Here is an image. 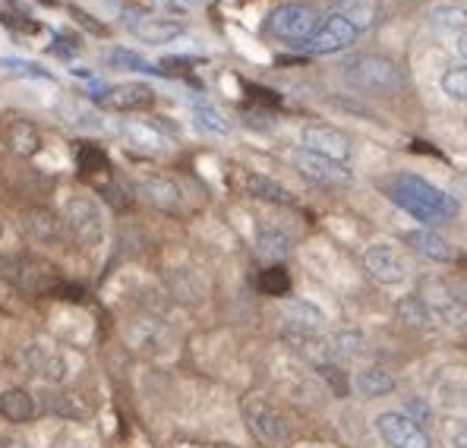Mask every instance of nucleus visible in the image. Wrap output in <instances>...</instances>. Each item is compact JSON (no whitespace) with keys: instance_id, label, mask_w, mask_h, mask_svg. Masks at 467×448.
<instances>
[{"instance_id":"17","label":"nucleus","mask_w":467,"mask_h":448,"mask_svg":"<svg viewBox=\"0 0 467 448\" xmlns=\"http://www.w3.org/2000/svg\"><path fill=\"white\" fill-rule=\"evenodd\" d=\"M23 234L32 240V244H41V246H54L60 244L64 237V218H57L51 209H29L23 212Z\"/></svg>"},{"instance_id":"34","label":"nucleus","mask_w":467,"mask_h":448,"mask_svg":"<svg viewBox=\"0 0 467 448\" xmlns=\"http://www.w3.org/2000/svg\"><path fill=\"white\" fill-rule=\"evenodd\" d=\"M401 316L408 319V326H414V328H432L436 322H432V316H430V309H427V303H423L420 297H410V300H404L401 303Z\"/></svg>"},{"instance_id":"39","label":"nucleus","mask_w":467,"mask_h":448,"mask_svg":"<svg viewBox=\"0 0 467 448\" xmlns=\"http://www.w3.org/2000/svg\"><path fill=\"white\" fill-rule=\"evenodd\" d=\"M158 4H161L164 10H171V13H187L190 6L199 4V0H158Z\"/></svg>"},{"instance_id":"16","label":"nucleus","mask_w":467,"mask_h":448,"mask_svg":"<svg viewBox=\"0 0 467 448\" xmlns=\"http://www.w3.org/2000/svg\"><path fill=\"white\" fill-rule=\"evenodd\" d=\"M136 193L158 212H171V215L183 212V190L164 174H142L140 183H136Z\"/></svg>"},{"instance_id":"11","label":"nucleus","mask_w":467,"mask_h":448,"mask_svg":"<svg viewBox=\"0 0 467 448\" xmlns=\"http://www.w3.org/2000/svg\"><path fill=\"white\" fill-rule=\"evenodd\" d=\"M300 142H304L300 149L316 151V155H322V158H332V161H338V164H348V158H350L348 136L341 133V130H335L332 123H306Z\"/></svg>"},{"instance_id":"6","label":"nucleus","mask_w":467,"mask_h":448,"mask_svg":"<svg viewBox=\"0 0 467 448\" xmlns=\"http://www.w3.org/2000/svg\"><path fill=\"white\" fill-rule=\"evenodd\" d=\"M423 303H427L430 316L436 326H464L467 319V300L464 294L451 291L442 278H423L420 294H417Z\"/></svg>"},{"instance_id":"2","label":"nucleus","mask_w":467,"mask_h":448,"mask_svg":"<svg viewBox=\"0 0 467 448\" xmlns=\"http://www.w3.org/2000/svg\"><path fill=\"white\" fill-rule=\"evenodd\" d=\"M345 79L357 92L367 95H401L408 89V76L386 54H360L345 67Z\"/></svg>"},{"instance_id":"38","label":"nucleus","mask_w":467,"mask_h":448,"mask_svg":"<svg viewBox=\"0 0 467 448\" xmlns=\"http://www.w3.org/2000/svg\"><path fill=\"white\" fill-rule=\"evenodd\" d=\"M4 67H10L13 73H23V76H36V79H51V73L41 70L36 64H23V60H4Z\"/></svg>"},{"instance_id":"12","label":"nucleus","mask_w":467,"mask_h":448,"mask_svg":"<svg viewBox=\"0 0 467 448\" xmlns=\"http://www.w3.org/2000/svg\"><path fill=\"white\" fill-rule=\"evenodd\" d=\"M95 101L117 114L146 111V108L155 105V92L149 86H142V82H123V86H111V89L101 86L99 92H95Z\"/></svg>"},{"instance_id":"1","label":"nucleus","mask_w":467,"mask_h":448,"mask_svg":"<svg viewBox=\"0 0 467 448\" xmlns=\"http://www.w3.org/2000/svg\"><path fill=\"white\" fill-rule=\"evenodd\" d=\"M389 196L423 224L449 222V218L458 215V199L442 193L439 187H432L430 181H423V177H417V174L395 177V187H391Z\"/></svg>"},{"instance_id":"35","label":"nucleus","mask_w":467,"mask_h":448,"mask_svg":"<svg viewBox=\"0 0 467 448\" xmlns=\"http://www.w3.org/2000/svg\"><path fill=\"white\" fill-rule=\"evenodd\" d=\"M432 23L442 26V29H464L467 10H462V6H436L432 10Z\"/></svg>"},{"instance_id":"42","label":"nucleus","mask_w":467,"mask_h":448,"mask_svg":"<svg viewBox=\"0 0 467 448\" xmlns=\"http://www.w3.org/2000/svg\"><path fill=\"white\" fill-rule=\"evenodd\" d=\"M155 4H158V0H155Z\"/></svg>"},{"instance_id":"24","label":"nucleus","mask_w":467,"mask_h":448,"mask_svg":"<svg viewBox=\"0 0 467 448\" xmlns=\"http://www.w3.org/2000/svg\"><path fill=\"white\" fill-rule=\"evenodd\" d=\"M168 285H171V294H174L181 303H187V307H196V303L205 300V285L196 278L190 268H177V272L168 275Z\"/></svg>"},{"instance_id":"30","label":"nucleus","mask_w":467,"mask_h":448,"mask_svg":"<svg viewBox=\"0 0 467 448\" xmlns=\"http://www.w3.org/2000/svg\"><path fill=\"white\" fill-rule=\"evenodd\" d=\"M77 164H79V174L82 177L108 174V168H111V161H108L105 151H101L99 146H88V142L77 149Z\"/></svg>"},{"instance_id":"18","label":"nucleus","mask_w":467,"mask_h":448,"mask_svg":"<svg viewBox=\"0 0 467 448\" xmlns=\"http://www.w3.org/2000/svg\"><path fill=\"white\" fill-rule=\"evenodd\" d=\"M26 367H29L36 376L47 379V382H60V379L67 376L64 360H60L51 348H45V344H32V348L26 350Z\"/></svg>"},{"instance_id":"22","label":"nucleus","mask_w":467,"mask_h":448,"mask_svg":"<svg viewBox=\"0 0 467 448\" xmlns=\"http://www.w3.org/2000/svg\"><path fill=\"white\" fill-rule=\"evenodd\" d=\"M404 240H408L420 256H427L432 262H455V256H458V253L451 250V244H445V240L432 231H410Z\"/></svg>"},{"instance_id":"32","label":"nucleus","mask_w":467,"mask_h":448,"mask_svg":"<svg viewBox=\"0 0 467 448\" xmlns=\"http://www.w3.org/2000/svg\"><path fill=\"white\" fill-rule=\"evenodd\" d=\"M259 287H263V294H269V297H287V294H291V275L281 266H272L263 272Z\"/></svg>"},{"instance_id":"7","label":"nucleus","mask_w":467,"mask_h":448,"mask_svg":"<svg viewBox=\"0 0 467 448\" xmlns=\"http://www.w3.org/2000/svg\"><path fill=\"white\" fill-rule=\"evenodd\" d=\"M64 224L82 246H99L105 237V218L92 196H70L64 205Z\"/></svg>"},{"instance_id":"25","label":"nucleus","mask_w":467,"mask_h":448,"mask_svg":"<svg viewBox=\"0 0 467 448\" xmlns=\"http://www.w3.org/2000/svg\"><path fill=\"white\" fill-rule=\"evenodd\" d=\"M193 123L202 133H209V136H228L231 133V123H228V117H224L222 111H218L215 105H209V101H202V99H193Z\"/></svg>"},{"instance_id":"5","label":"nucleus","mask_w":467,"mask_h":448,"mask_svg":"<svg viewBox=\"0 0 467 448\" xmlns=\"http://www.w3.org/2000/svg\"><path fill=\"white\" fill-rule=\"evenodd\" d=\"M265 29H269V36L300 47L316 29H319V19H316V10L310 4H281L272 10Z\"/></svg>"},{"instance_id":"19","label":"nucleus","mask_w":467,"mask_h":448,"mask_svg":"<svg viewBox=\"0 0 467 448\" xmlns=\"http://www.w3.org/2000/svg\"><path fill=\"white\" fill-rule=\"evenodd\" d=\"M0 417L10 420V423H29L36 417V401L26 389L0 391Z\"/></svg>"},{"instance_id":"29","label":"nucleus","mask_w":467,"mask_h":448,"mask_svg":"<svg viewBox=\"0 0 467 448\" xmlns=\"http://www.w3.org/2000/svg\"><path fill=\"white\" fill-rule=\"evenodd\" d=\"M41 404H45V411L54 413V417H64V420L86 417V404H82L73 391H47V395L41 398Z\"/></svg>"},{"instance_id":"31","label":"nucleus","mask_w":467,"mask_h":448,"mask_svg":"<svg viewBox=\"0 0 467 448\" xmlns=\"http://www.w3.org/2000/svg\"><path fill=\"white\" fill-rule=\"evenodd\" d=\"M127 140L133 142V146H140V149H146V151H161L164 149V140H161V133L152 127H146V123H127Z\"/></svg>"},{"instance_id":"4","label":"nucleus","mask_w":467,"mask_h":448,"mask_svg":"<svg viewBox=\"0 0 467 448\" xmlns=\"http://www.w3.org/2000/svg\"><path fill=\"white\" fill-rule=\"evenodd\" d=\"M244 413H246L250 430L256 432V439H263L265 445L285 448L291 443V420H287V413L275 401H269V398L250 395L244 401Z\"/></svg>"},{"instance_id":"36","label":"nucleus","mask_w":467,"mask_h":448,"mask_svg":"<svg viewBox=\"0 0 467 448\" xmlns=\"http://www.w3.org/2000/svg\"><path fill=\"white\" fill-rule=\"evenodd\" d=\"M108 60H111L117 70H142V73H152V67H149L146 60L140 57V54L123 51V47H117V51L108 54Z\"/></svg>"},{"instance_id":"40","label":"nucleus","mask_w":467,"mask_h":448,"mask_svg":"<svg viewBox=\"0 0 467 448\" xmlns=\"http://www.w3.org/2000/svg\"><path fill=\"white\" fill-rule=\"evenodd\" d=\"M451 445H455V448H467V420L455 430V436H451Z\"/></svg>"},{"instance_id":"10","label":"nucleus","mask_w":467,"mask_h":448,"mask_svg":"<svg viewBox=\"0 0 467 448\" xmlns=\"http://www.w3.org/2000/svg\"><path fill=\"white\" fill-rule=\"evenodd\" d=\"M291 161H294V168H297V174L304 177V181L316 183V187H341V183L350 181L345 164L332 161V158L316 155V151L297 149L291 155Z\"/></svg>"},{"instance_id":"27","label":"nucleus","mask_w":467,"mask_h":448,"mask_svg":"<svg viewBox=\"0 0 467 448\" xmlns=\"http://www.w3.org/2000/svg\"><path fill=\"white\" fill-rule=\"evenodd\" d=\"M357 391L367 398H382L389 395V391H395V376L386 373L382 367H369V370H360L354 379Z\"/></svg>"},{"instance_id":"21","label":"nucleus","mask_w":467,"mask_h":448,"mask_svg":"<svg viewBox=\"0 0 467 448\" xmlns=\"http://www.w3.org/2000/svg\"><path fill=\"white\" fill-rule=\"evenodd\" d=\"M335 10H338L341 16H348L360 32L373 29L382 16L379 0H335Z\"/></svg>"},{"instance_id":"26","label":"nucleus","mask_w":467,"mask_h":448,"mask_svg":"<svg viewBox=\"0 0 467 448\" xmlns=\"http://www.w3.org/2000/svg\"><path fill=\"white\" fill-rule=\"evenodd\" d=\"M285 316H287V322H291L294 332H300V335H316L322 326H326V316H322L316 307H310V303H300V300H294L291 307L285 309Z\"/></svg>"},{"instance_id":"9","label":"nucleus","mask_w":467,"mask_h":448,"mask_svg":"<svg viewBox=\"0 0 467 448\" xmlns=\"http://www.w3.org/2000/svg\"><path fill=\"white\" fill-rule=\"evenodd\" d=\"M376 430H379L382 443L389 448H432L427 430L417 420L404 417L398 411H386L376 417Z\"/></svg>"},{"instance_id":"8","label":"nucleus","mask_w":467,"mask_h":448,"mask_svg":"<svg viewBox=\"0 0 467 448\" xmlns=\"http://www.w3.org/2000/svg\"><path fill=\"white\" fill-rule=\"evenodd\" d=\"M360 36V29H357L354 23H350L348 16H341L338 10H332L326 19L319 23V29L313 32L310 38L300 45V51L304 54H313V57H319V54H335V51H345L350 47Z\"/></svg>"},{"instance_id":"28","label":"nucleus","mask_w":467,"mask_h":448,"mask_svg":"<svg viewBox=\"0 0 467 448\" xmlns=\"http://www.w3.org/2000/svg\"><path fill=\"white\" fill-rule=\"evenodd\" d=\"M246 190H250V196L263 199V203H275V205H294V196L281 187L278 181H272V177H263V174H250L246 177Z\"/></svg>"},{"instance_id":"33","label":"nucleus","mask_w":467,"mask_h":448,"mask_svg":"<svg viewBox=\"0 0 467 448\" xmlns=\"http://www.w3.org/2000/svg\"><path fill=\"white\" fill-rule=\"evenodd\" d=\"M442 92L449 95V99L455 101H467V67H449V70L442 73Z\"/></svg>"},{"instance_id":"20","label":"nucleus","mask_w":467,"mask_h":448,"mask_svg":"<svg viewBox=\"0 0 467 448\" xmlns=\"http://www.w3.org/2000/svg\"><path fill=\"white\" fill-rule=\"evenodd\" d=\"M4 140H6V146L16 151V155H23V158H32L41 149L38 127L32 120H10Z\"/></svg>"},{"instance_id":"37","label":"nucleus","mask_w":467,"mask_h":448,"mask_svg":"<svg viewBox=\"0 0 467 448\" xmlns=\"http://www.w3.org/2000/svg\"><path fill=\"white\" fill-rule=\"evenodd\" d=\"M101 196H105L114 209H127V205H130V193H123L120 183H114V181L101 183Z\"/></svg>"},{"instance_id":"13","label":"nucleus","mask_w":467,"mask_h":448,"mask_svg":"<svg viewBox=\"0 0 467 448\" xmlns=\"http://www.w3.org/2000/svg\"><path fill=\"white\" fill-rule=\"evenodd\" d=\"M123 26L133 32L136 38L149 41V45H164V41H174L177 36H183V26L181 23H171V19L152 16L146 10H123Z\"/></svg>"},{"instance_id":"41","label":"nucleus","mask_w":467,"mask_h":448,"mask_svg":"<svg viewBox=\"0 0 467 448\" xmlns=\"http://www.w3.org/2000/svg\"><path fill=\"white\" fill-rule=\"evenodd\" d=\"M455 47H458V57H462V60H464V67H467V32H462V36H458Z\"/></svg>"},{"instance_id":"3","label":"nucleus","mask_w":467,"mask_h":448,"mask_svg":"<svg viewBox=\"0 0 467 448\" xmlns=\"http://www.w3.org/2000/svg\"><path fill=\"white\" fill-rule=\"evenodd\" d=\"M0 275L16 291L32 294V297L64 291V278H60L57 266H51V262L36 256V253H13V256H6L0 262Z\"/></svg>"},{"instance_id":"23","label":"nucleus","mask_w":467,"mask_h":448,"mask_svg":"<svg viewBox=\"0 0 467 448\" xmlns=\"http://www.w3.org/2000/svg\"><path fill=\"white\" fill-rule=\"evenodd\" d=\"M256 250H259V256H265V259H285V256H291L294 240H291V234L281 231V227L265 224V227H259V234H256Z\"/></svg>"},{"instance_id":"15","label":"nucleus","mask_w":467,"mask_h":448,"mask_svg":"<svg viewBox=\"0 0 467 448\" xmlns=\"http://www.w3.org/2000/svg\"><path fill=\"white\" fill-rule=\"evenodd\" d=\"M127 344L133 350H140V354L158 357V354H168L171 350V344H174V332L158 319H136L127 326Z\"/></svg>"},{"instance_id":"14","label":"nucleus","mask_w":467,"mask_h":448,"mask_svg":"<svg viewBox=\"0 0 467 448\" xmlns=\"http://www.w3.org/2000/svg\"><path fill=\"white\" fill-rule=\"evenodd\" d=\"M363 266H367V272L373 275L376 281H382V285H401V281L410 278L408 259H404L395 246H369V250L363 253Z\"/></svg>"}]
</instances>
